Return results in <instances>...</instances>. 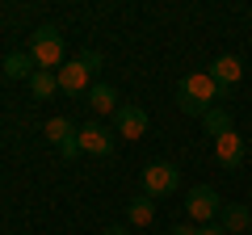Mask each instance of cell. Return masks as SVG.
Here are the masks:
<instances>
[{"mask_svg":"<svg viewBox=\"0 0 252 235\" xmlns=\"http://www.w3.org/2000/svg\"><path fill=\"white\" fill-rule=\"evenodd\" d=\"M223 97H227V92L210 80V72H189V76H181V84H177V105H181V114L206 118L210 109H215V101H223Z\"/></svg>","mask_w":252,"mask_h":235,"instance_id":"6da1fadb","label":"cell"},{"mask_svg":"<svg viewBox=\"0 0 252 235\" xmlns=\"http://www.w3.org/2000/svg\"><path fill=\"white\" fill-rule=\"evenodd\" d=\"M105 63V55L101 51H80L76 59H67V63L55 72V80H59V92H67V97H89V88H93V72Z\"/></svg>","mask_w":252,"mask_h":235,"instance_id":"7a4b0ae2","label":"cell"},{"mask_svg":"<svg viewBox=\"0 0 252 235\" xmlns=\"http://www.w3.org/2000/svg\"><path fill=\"white\" fill-rule=\"evenodd\" d=\"M30 59H34V67L38 72H59L63 67V34H59V26H38L34 29V38H30Z\"/></svg>","mask_w":252,"mask_h":235,"instance_id":"3957f363","label":"cell"},{"mask_svg":"<svg viewBox=\"0 0 252 235\" xmlns=\"http://www.w3.org/2000/svg\"><path fill=\"white\" fill-rule=\"evenodd\" d=\"M177 185H181V168H177V164L156 160V164H147V168H143V193H147L152 202H156V198H172Z\"/></svg>","mask_w":252,"mask_h":235,"instance_id":"277c9868","label":"cell"},{"mask_svg":"<svg viewBox=\"0 0 252 235\" xmlns=\"http://www.w3.org/2000/svg\"><path fill=\"white\" fill-rule=\"evenodd\" d=\"M185 214L193 218V223H215V218L223 214V198H219V189H210V185H193V189L185 193Z\"/></svg>","mask_w":252,"mask_h":235,"instance_id":"5b68a950","label":"cell"},{"mask_svg":"<svg viewBox=\"0 0 252 235\" xmlns=\"http://www.w3.org/2000/svg\"><path fill=\"white\" fill-rule=\"evenodd\" d=\"M76 143H80L84 155H97V160L114 155V135H109L101 122H84V126H76Z\"/></svg>","mask_w":252,"mask_h":235,"instance_id":"8992f818","label":"cell"},{"mask_svg":"<svg viewBox=\"0 0 252 235\" xmlns=\"http://www.w3.org/2000/svg\"><path fill=\"white\" fill-rule=\"evenodd\" d=\"M215 160H219V168H227V172H235L244 164V135L235 126L215 139Z\"/></svg>","mask_w":252,"mask_h":235,"instance_id":"52a82bcc","label":"cell"},{"mask_svg":"<svg viewBox=\"0 0 252 235\" xmlns=\"http://www.w3.org/2000/svg\"><path fill=\"white\" fill-rule=\"evenodd\" d=\"M114 126H118V135H122V139L135 143V139L147 135V109H143V105H118Z\"/></svg>","mask_w":252,"mask_h":235,"instance_id":"ba28073f","label":"cell"},{"mask_svg":"<svg viewBox=\"0 0 252 235\" xmlns=\"http://www.w3.org/2000/svg\"><path fill=\"white\" fill-rule=\"evenodd\" d=\"M240 76H244V59L240 55H219L215 63H210V80H215L223 92H231L235 84H240Z\"/></svg>","mask_w":252,"mask_h":235,"instance_id":"9c48e42d","label":"cell"},{"mask_svg":"<svg viewBox=\"0 0 252 235\" xmlns=\"http://www.w3.org/2000/svg\"><path fill=\"white\" fill-rule=\"evenodd\" d=\"M219 227L227 235H240V231H252V210L244 202H223V214H219Z\"/></svg>","mask_w":252,"mask_h":235,"instance_id":"30bf717a","label":"cell"},{"mask_svg":"<svg viewBox=\"0 0 252 235\" xmlns=\"http://www.w3.org/2000/svg\"><path fill=\"white\" fill-rule=\"evenodd\" d=\"M89 109L93 114H118V88L114 84H93L89 88Z\"/></svg>","mask_w":252,"mask_h":235,"instance_id":"8fae6325","label":"cell"},{"mask_svg":"<svg viewBox=\"0 0 252 235\" xmlns=\"http://www.w3.org/2000/svg\"><path fill=\"white\" fill-rule=\"evenodd\" d=\"M152 218H156V202L147 198V193H139V198L126 206V223H130V227H147Z\"/></svg>","mask_w":252,"mask_h":235,"instance_id":"7c38bea8","label":"cell"},{"mask_svg":"<svg viewBox=\"0 0 252 235\" xmlns=\"http://www.w3.org/2000/svg\"><path fill=\"white\" fill-rule=\"evenodd\" d=\"M34 72H38V67H34V59H30V51H26V55H9V59H4V76H9V80H30Z\"/></svg>","mask_w":252,"mask_h":235,"instance_id":"4fadbf2b","label":"cell"},{"mask_svg":"<svg viewBox=\"0 0 252 235\" xmlns=\"http://www.w3.org/2000/svg\"><path fill=\"white\" fill-rule=\"evenodd\" d=\"M72 135H76V126L67 122V118H51V122L42 126V139H51L55 147H63V143H67Z\"/></svg>","mask_w":252,"mask_h":235,"instance_id":"5bb4252c","label":"cell"},{"mask_svg":"<svg viewBox=\"0 0 252 235\" xmlns=\"http://www.w3.org/2000/svg\"><path fill=\"white\" fill-rule=\"evenodd\" d=\"M30 88H34L38 101H51L55 92H59V80H55V72H34L30 76Z\"/></svg>","mask_w":252,"mask_h":235,"instance_id":"9a60e30c","label":"cell"},{"mask_svg":"<svg viewBox=\"0 0 252 235\" xmlns=\"http://www.w3.org/2000/svg\"><path fill=\"white\" fill-rule=\"evenodd\" d=\"M202 126H206V135H215V139H219L223 130H231V114H227L223 105H215L206 118H202Z\"/></svg>","mask_w":252,"mask_h":235,"instance_id":"2e32d148","label":"cell"},{"mask_svg":"<svg viewBox=\"0 0 252 235\" xmlns=\"http://www.w3.org/2000/svg\"><path fill=\"white\" fill-rule=\"evenodd\" d=\"M76 151H80V143H76V135H72V139H67V143L59 147V155H63V160H76Z\"/></svg>","mask_w":252,"mask_h":235,"instance_id":"e0dca14e","label":"cell"},{"mask_svg":"<svg viewBox=\"0 0 252 235\" xmlns=\"http://www.w3.org/2000/svg\"><path fill=\"white\" fill-rule=\"evenodd\" d=\"M193 235H227V231H223V227H219V223H202V227H198V231H193Z\"/></svg>","mask_w":252,"mask_h":235,"instance_id":"ac0fdd59","label":"cell"},{"mask_svg":"<svg viewBox=\"0 0 252 235\" xmlns=\"http://www.w3.org/2000/svg\"><path fill=\"white\" fill-rule=\"evenodd\" d=\"M193 231H198L193 223H177V227H172V235H193Z\"/></svg>","mask_w":252,"mask_h":235,"instance_id":"d6986e66","label":"cell"},{"mask_svg":"<svg viewBox=\"0 0 252 235\" xmlns=\"http://www.w3.org/2000/svg\"><path fill=\"white\" fill-rule=\"evenodd\" d=\"M105 235H130V227H122V223H114V227H105Z\"/></svg>","mask_w":252,"mask_h":235,"instance_id":"ffe728a7","label":"cell"}]
</instances>
